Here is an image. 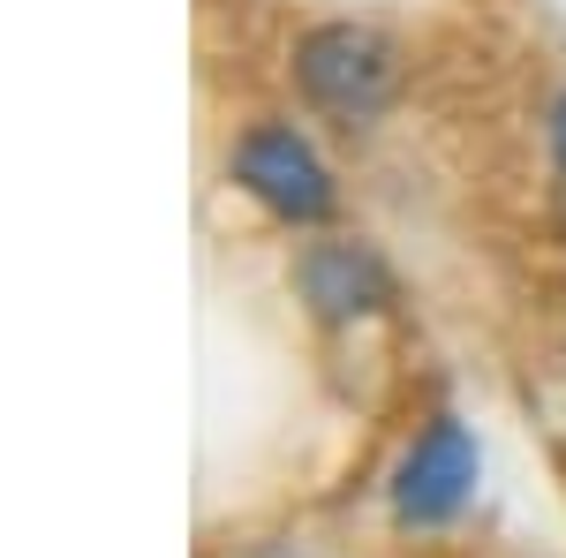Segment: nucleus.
I'll list each match as a JSON object with an SVG mask.
<instances>
[{"label": "nucleus", "mask_w": 566, "mask_h": 558, "mask_svg": "<svg viewBox=\"0 0 566 558\" xmlns=\"http://www.w3.org/2000/svg\"><path fill=\"white\" fill-rule=\"evenodd\" d=\"M476 491V438L461 423H431L416 438V453L400 461V483H392V506L400 520L431 528V520H453Z\"/></svg>", "instance_id": "3"}, {"label": "nucleus", "mask_w": 566, "mask_h": 558, "mask_svg": "<svg viewBox=\"0 0 566 558\" xmlns=\"http://www.w3.org/2000/svg\"><path fill=\"white\" fill-rule=\"evenodd\" d=\"M295 84L317 114H333V122H370V114H386V98L400 91V45L378 31V23H317L303 31L295 45Z\"/></svg>", "instance_id": "1"}, {"label": "nucleus", "mask_w": 566, "mask_h": 558, "mask_svg": "<svg viewBox=\"0 0 566 558\" xmlns=\"http://www.w3.org/2000/svg\"><path fill=\"white\" fill-rule=\"evenodd\" d=\"M234 181L258 204H272L280 219H325L333 212V181H325L317 151L295 129H250L234 144Z\"/></svg>", "instance_id": "2"}, {"label": "nucleus", "mask_w": 566, "mask_h": 558, "mask_svg": "<svg viewBox=\"0 0 566 558\" xmlns=\"http://www.w3.org/2000/svg\"><path fill=\"white\" fill-rule=\"evenodd\" d=\"M295 280H303V302L325 325L370 317V309L386 302V264L370 257L363 242H310L303 264H295Z\"/></svg>", "instance_id": "4"}, {"label": "nucleus", "mask_w": 566, "mask_h": 558, "mask_svg": "<svg viewBox=\"0 0 566 558\" xmlns=\"http://www.w3.org/2000/svg\"><path fill=\"white\" fill-rule=\"evenodd\" d=\"M552 144H559V159H566V98H559V114H552Z\"/></svg>", "instance_id": "5"}]
</instances>
